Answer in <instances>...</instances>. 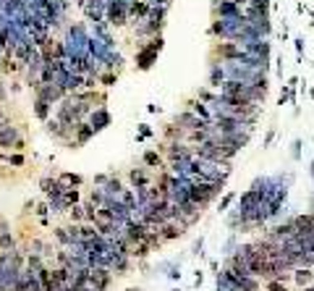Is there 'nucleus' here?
<instances>
[{
  "label": "nucleus",
  "mask_w": 314,
  "mask_h": 291,
  "mask_svg": "<svg viewBox=\"0 0 314 291\" xmlns=\"http://www.w3.org/2000/svg\"><path fill=\"white\" fill-rule=\"evenodd\" d=\"M225 270H228V275L233 278V283L239 286L241 291H259V278H257V275L241 273V270H230V268H225Z\"/></svg>",
  "instance_id": "obj_5"
},
{
  "label": "nucleus",
  "mask_w": 314,
  "mask_h": 291,
  "mask_svg": "<svg viewBox=\"0 0 314 291\" xmlns=\"http://www.w3.org/2000/svg\"><path fill=\"white\" fill-rule=\"evenodd\" d=\"M55 239L60 247H71V244H82L78 241V226H60L55 231Z\"/></svg>",
  "instance_id": "obj_7"
},
{
  "label": "nucleus",
  "mask_w": 314,
  "mask_h": 291,
  "mask_svg": "<svg viewBox=\"0 0 314 291\" xmlns=\"http://www.w3.org/2000/svg\"><path fill=\"white\" fill-rule=\"evenodd\" d=\"M0 249H16V241L6 226H0Z\"/></svg>",
  "instance_id": "obj_11"
},
{
  "label": "nucleus",
  "mask_w": 314,
  "mask_h": 291,
  "mask_svg": "<svg viewBox=\"0 0 314 291\" xmlns=\"http://www.w3.org/2000/svg\"><path fill=\"white\" fill-rule=\"evenodd\" d=\"M21 147H24L21 129L3 121V124H0V150H21Z\"/></svg>",
  "instance_id": "obj_2"
},
{
  "label": "nucleus",
  "mask_w": 314,
  "mask_h": 291,
  "mask_svg": "<svg viewBox=\"0 0 314 291\" xmlns=\"http://www.w3.org/2000/svg\"><path fill=\"white\" fill-rule=\"evenodd\" d=\"M176 124H178V126L183 129V134H186V131H194V129H202V126H204V121H202V118H199L197 113H191V111H188V108H186L183 113H178V116H176Z\"/></svg>",
  "instance_id": "obj_6"
},
{
  "label": "nucleus",
  "mask_w": 314,
  "mask_h": 291,
  "mask_svg": "<svg viewBox=\"0 0 314 291\" xmlns=\"http://www.w3.org/2000/svg\"><path fill=\"white\" fill-rule=\"evenodd\" d=\"M160 37H152L149 42H144L141 45V50H139V55H136V63L141 66V68H149L152 63H154V58H157V53H160Z\"/></svg>",
  "instance_id": "obj_4"
},
{
  "label": "nucleus",
  "mask_w": 314,
  "mask_h": 291,
  "mask_svg": "<svg viewBox=\"0 0 314 291\" xmlns=\"http://www.w3.org/2000/svg\"><path fill=\"white\" fill-rule=\"evenodd\" d=\"M63 42V53H66V66L76 68V71H84V63L89 58V32L84 24H71L66 29V37L60 40Z\"/></svg>",
  "instance_id": "obj_1"
},
{
  "label": "nucleus",
  "mask_w": 314,
  "mask_h": 291,
  "mask_svg": "<svg viewBox=\"0 0 314 291\" xmlns=\"http://www.w3.org/2000/svg\"><path fill=\"white\" fill-rule=\"evenodd\" d=\"M144 165L147 168H163V152H157V150H149V152H144Z\"/></svg>",
  "instance_id": "obj_9"
},
{
  "label": "nucleus",
  "mask_w": 314,
  "mask_h": 291,
  "mask_svg": "<svg viewBox=\"0 0 314 291\" xmlns=\"http://www.w3.org/2000/svg\"><path fill=\"white\" fill-rule=\"evenodd\" d=\"M126 178H129V184H131L134 189H147V187H152V184H154L157 171H154V168H147V165H134V168H129Z\"/></svg>",
  "instance_id": "obj_3"
},
{
  "label": "nucleus",
  "mask_w": 314,
  "mask_h": 291,
  "mask_svg": "<svg viewBox=\"0 0 314 291\" xmlns=\"http://www.w3.org/2000/svg\"><path fill=\"white\" fill-rule=\"evenodd\" d=\"M34 113L40 121H47V116H50V102L42 100V97H34Z\"/></svg>",
  "instance_id": "obj_10"
},
{
  "label": "nucleus",
  "mask_w": 314,
  "mask_h": 291,
  "mask_svg": "<svg viewBox=\"0 0 314 291\" xmlns=\"http://www.w3.org/2000/svg\"><path fill=\"white\" fill-rule=\"evenodd\" d=\"M87 124L94 129V134H97L100 129H105V126L110 124V113H107V111L102 108V105H100V108H94V111L87 116Z\"/></svg>",
  "instance_id": "obj_8"
},
{
  "label": "nucleus",
  "mask_w": 314,
  "mask_h": 291,
  "mask_svg": "<svg viewBox=\"0 0 314 291\" xmlns=\"http://www.w3.org/2000/svg\"><path fill=\"white\" fill-rule=\"evenodd\" d=\"M6 97V87H3V82H0V100Z\"/></svg>",
  "instance_id": "obj_12"
}]
</instances>
